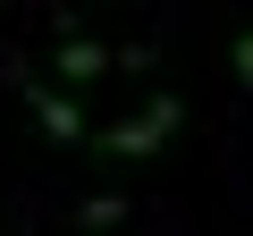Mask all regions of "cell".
Returning <instances> with one entry per match:
<instances>
[{
    "mask_svg": "<svg viewBox=\"0 0 253 236\" xmlns=\"http://www.w3.org/2000/svg\"><path fill=\"white\" fill-rule=\"evenodd\" d=\"M26 101H34V118H42L59 144H84V110H76L68 93H51V84H26Z\"/></svg>",
    "mask_w": 253,
    "mask_h": 236,
    "instance_id": "2",
    "label": "cell"
},
{
    "mask_svg": "<svg viewBox=\"0 0 253 236\" xmlns=\"http://www.w3.org/2000/svg\"><path fill=\"white\" fill-rule=\"evenodd\" d=\"M126 211H135L126 194H84V202H76V219H84V236H101V228H118Z\"/></svg>",
    "mask_w": 253,
    "mask_h": 236,
    "instance_id": "4",
    "label": "cell"
},
{
    "mask_svg": "<svg viewBox=\"0 0 253 236\" xmlns=\"http://www.w3.org/2000/svg\"><path fill=\"white\" fill-rule=\"evenodd\" d=\"M51 68H59L68 84H93V76H110V42H93V34H68Z\"/></svg>",
    "mask_w": 253,
    "mask_h": 236,
    "instance_id": "3",
    "label": "cell"
},
{
    "mask_svg": "<svg viewBox=\"0 0 253 236\" xmlns=\"http://www.w3.org/2000/svg\"><path fill=\"white\" fill-rule=\"evenodd\" d=\"M177 118H186V101H177V93H161V101H144L135 118H118V127L101 135V152H118V160H144V152H161V144L177 135Z\"/></svg>",
    "mask_w": 253,
    "mask_h": 236,
    "instance_id": "1",
    "label": "cell"
},
{
    "mask_svg": "<svg viewBox=\"0 0 253 236\" xmlns=\"http://www.w3.org/2000/svg\"><path fill=\"white\" fill-rule=\"evenodd\" d=\"M236 84H253V34H236Z\"/></svg>",
    "mask_w": 253,
    "mask_h": 236,
    "instance_id": "5",
    "label": "cell"
}]
</instances>
